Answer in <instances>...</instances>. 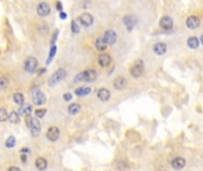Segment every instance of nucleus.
<instances>
[{
    "instance_id": "obj_1",
    "label": "nucleus",
    "mask_w": 203,
    "mask_h": 171,
    "mask_svg": "<svg viewBox=\"0 0 203 171\" xmlns=\"http://www.w3.org/2000/svg\"><path fill=\"white\" fill-rule=\"evenodd\" d=\"M26 125L30 128L31 133H32L33 137H37L39 134V132H41V123H39V120L37 118H31V117L26 118Z\"/></svg>"
},
{
    "instance_id": "obj_2",
    "label": "nucleus",
    "mask_w": 203,
    "mask_h": 171,
    "mask_svg": "<svg viewBox=\"0 0 203 171\" xmlns=\"http://www.w3.org/2000/svg\"><path fill=\"white\" fill-rule=\"evenodd\" d=\"M66 76H67V71L64 70V69H58V70L55 71L54 74H52V76L50 77L49 83H50L51 86H54V84L58 83L60 81H62Z\"/></svg>"
},
{
    "instance_id": "obj_3",
    "label": "nucleus",
    "mask_w": 203,
    "mask_h": 171,
    "mask_svg": "<svg viewBox=\"0 0 203 171\" xmlns=\"http://www.w3.org/2000/svg\"><path fill=\"white\" fill-rule=\"evenodd\" d=\"M32 101H33V103L37 105V106H41V105H44L45 103V101H47V98H45V95L43 92L41 90H37L33 93L32 95Z\"/></svg>"
},
{
    "instance_id": "obj_4",
    "label": "nucleus",
    "mask_w": 203,
    "mask_h": 171,
    "mask_svg": "<svg viewBox=\"0 0 203 171\" xmlns=\"http://www.w3.org/2000/svg\"><path fill=\"white\" fill-rule=\"evenodd\" d=\"M38 67V62L35 57H29L25 62V70L27 73H33Z\"/></svg>"
},
{
    "instance_id": "obj_5",
    "label": "nucleus",
    "mask_w": 203,
    "mask_h": 171,
    "mask_svg": "<svg viewBox=\"0 0 203 171\" xmlns=\"http://www.w3.org/2000/svg\"><path fill=\"white\" fill-rule=\"evenodd\" d=\"M122 22L125 24L126 29L128 30V31H131L136 26V24H137V18L133 17V16H125L124 19H122Z\"/></svg>"
},
{
    "instance_id": "obj_6",
    "label": "nucleus",
    "mask_w": 203,
    "mask_h": 171,
    "mask_svg": "<svg viewBox=\"0 0 203 171\" xmlns=\"http://www.w3.org/2000/svg\"><path fill=\"white\" fill-rule=\"evenodd\" d=\"M58 137H60V130L57 128V127H50L48 130V133H47V138H48L49 140H51V142H56L57 139H58Z\"/></svg>"
},
{
    "instance_id": "obj_7",
    "label": "nucleus",
    "mask_w": 203,
    "mask_h": 171,
    "mask_svg": "<svg viewBox=\"0 0 203 171\" xmlns=\"http://www.w3.org/2000/svg\"><path fill=\"white\" fill-rule=\"evenodd\" d=\"M78 20L81 22V24L82 25H84V26H90L92 24H93V22H94V19H93V16L92 14H89V13H82L81 16H80V18H78Z\"/></svg>"
},
{
    "instance_id": "obj_8",
    "label": "nucleus",
    "mask_w": 203,
    "mask_h": 171,
    "mask_svg": "<svg viewBox=\"0 0 203 171\" xmlns=\"http://www.w3.org/2000/svg\"><path fill=\"white\" fill-rule=\"evenodd\" d=\"M159 25H161V29L164 30H171L173 26V22L172 19L170 17H167V16H165V17H163L161 19V22H159Z\"/></svg>"
},
{
    "instance_id": "obj_9",
    "label": "nucleus",
    "mask_w": 203,
    "mask_h": 171,
    "mask_svg": "<svg viewBox=\"0 0 203 171\" xmlns=\"http://www.w3.org/2000/svg\"><path fill=\"white\" fill-rule=\"evenodd\" d=\"M37 13L39 14V16H42V17H45V16H48L49 13H50V6L47 4V3H41L38 7H37Z\"/></svg>"
},
{
    "instance_id": "obj_10",
    "label": "nucleus",
    "mask_w": 203,
    "mask_h": 171,
    "mask_svg": "<svg viewBox=\"0 0 203 171\" xmlns=\"http://www.w3.org/2000/svg\"><path fill=\"white\" fill-rule=\"evenodd\" d=\"M103 38H105V41L107 42V44H114L115 42H116V33L114 32L113 30H108L105 32V36H103Z\"/></svg>"
},
{
    "instance_id": "obj_11",
    "label": "nucleus",
    "mask_w": 203,
    "mask_h": 171,
    "mask_svg": "<svg viewBox=\"0 0 203 171\" xmlns=\"http://www.w3.org/2000/svg\"><path fill=\"white\" fill-rule=\"evenodd\" d=\"M186 26L191 30H195L200 26V19L195 16H190V17L186 19Z\"/></svg>"
},
{
    "instance_id": "obj_12",
    "label": "nucleus",
    "mask_w": 203,
    "mask_h": 171,
    "mask_svg": "<svg viewBox=\"0 0 203 171\" xmlns=\"http://www.w3.org/2000/svg\"><path fill=\"white\" fill-rule=\"evenodd\" d=\"M107 42L105 41V38L103 37H99V38H96L95 41V48L99 50V51H105L106 49H107Z\"/></svg>"
},
{
    "instance_id": "obj_13",
    "label": "nucleus",
    "mask_w": 203,
    "mask_h": 171,
    "mask_svg": "<svg viewBox=\"0 0 203 171\" xmlns=\"http://www.w3.org/2000/svg\"><path fill=\"white\" fill-rule=\"evenodd\" d=\"M126 86H127V80L125 77L119 76L114 80V87L116 89H124Z\"/></svg>"
},
{
    "instance_id": "obj_14",
    "label": "nucleus",
    "mask_w": 203,
    "mask_h": 171,
    "mask_svg": "<svg viewBox=\"0 0 203 171\" xmlns=\"http://www.w3.org/2000/svg\"><path fill=\"white\" fill-rule=\"evenodd\" d=\"M171 165H172L173 169H176V170H181V169H183L185 166V160L184 158H181V157H177V158H175L172 160V163H171Z\"/></svg>"
},
{
    "instance_id": "obj_15",
    "label": "nucleus",
    "mask_w": 203,
    "mask_h": 171,
    "mask_svg": "<svg viewBox=\"0 0 203 171\" xmlns=\"http://www.w3.org/2000/svg\"><path fill=\"white\" fill-rule=\"evenodd\" d=\"M97 98L101 101H108L111 98V92L107 88H101L97 92Z\"/></svg>"
},
{
    "instance_id": "obj_16",
    "label": "nucleus",
    "mask_w": 203,
    "mask_h": 171,
    "mask_svg": "<svg viewBox=\"0 0 203 171\" xmlns=\"http://www.w3.org/2000/svg\"><path fill=\"white\" fill-rule=\"evenodd\" d=\"M111 56L108 55V53H102L99 56V64L101 65V67H108V65L111 64Z\"/></svg>"
},
{
    "instance_id": "obj_17",
    "label": "nucleus",
    "mask_w": 203,
    "mask_h": 171,
    "mask_svg": "<svg viewBox=\"0 0 203 171\" xmlns=\"http://www.w3.org/2000/svg\"><path fill=\"white\" fill-rule=\"evenodd\" d=\"M153 51H155L157 55H163V53H165L166 51V44L165 43H156L155 45H153Z\"/></svg>"
},
{
    "instance_id": "obj_18",
    "label": "nucleus",
    "mask_w": 203,
    "mask_h": 171,
    "mask_svg": "<svg viewBox=\"0 0 203 171\" xmlns=\"http://www.w3.org/2000/svg\"><path fill=\"white\" fill-rule=\"evenodd\" d=\"M143 70H144L143 65H140V64L133 65L131 69V75L134 77H139L141 74H143Z\"/></svg>"
},
{
    "instance_id": "obj_19",
    "label": "nucleus",
    "mask_w": 203,
    "mask_h": 171,
    "mask_svg": "<svg viewBox=\"0 0 203 171\" xmlns=\"http://www.w3.org/2000/svg\"><path fill=\"white\" fill-rule=\"evenodd\" d=\"M84 73V81L87 82H90V81H94L96 78V73L92 69H88V70L83 71Z\"/></svg>"
},
{
    "instance_id": "obj_20",
    "label": "nucleus",
    "mask_w": 203,
    "mask_h": 171,
    "mask_svg": "<svg viewBox=\"0 0 203 171\" xmlns=\"http://www.w3.org/2000/svg\"><path fill=\"white\" fill-rule=\"evenodd\" d=\"M47 166H48V163H47V160L44 159V158L39 157V158L36 159V168L38 170H45Z\"/></svg>"
},
{
    "instance_id": "obj_21",
    "label": "nucleus",
    "mask_w": 203,
    "mask_h": 171,
    "mask_svg": "<svg viewBox=\"0 0 203 171\" xmlns=\"http://www.w3.org/2000/svg\"><path fill=\"white\" fill-rule=\"evenodd\" d=\"M32 111V107L29 103H23L19 107V114H30Z\"/></svg>"
},
{
    "instance_id": "obj_22",
    "label": "nucleus",
    "mask_w": 203,
    "mask_h": 171,
    "mask_svg": "<svg viewBox=\"0 0 203 171\" xmlns=\"http://www.w3.org/2000/svg\"><path fill=\"white\" fill-rule=\"evenodd\" d=\"M90 93V88L89 87H80L75 90V94L78 95V96H84V95H88Z\"/></svg>"
},
{
    "instance_id": "obj_23",
    "label": "nucleus",
    "mask_w": 203,
    "mask_h": 171,
    "mask_svg": "<svg viewBox=\"0 0 203 171\" xmlns=\"http://www.w3.org/2000/svg\"><path fill=\"white\" fill-rule=\"evenodd\" d=\"M198 44H200V42H198L196 37H190L188 39V47L191 48V49H197Z\"/></svg>"
},
{
    "instance_id": "obj_24",
    "label": "nucleus",
    "mask_w": 203,
    "mask_h": 171,
    "mask_svg": "<svg viewBox=\"0 0 203 171\" xmlns=\"http://www.w3.org/2000/svg\"><path fill=\"white\" fill-rule=\"evenodd\" d=\"M68 111H69L70 114L75 115V114H77V113L81 111V107H80L78 103H72V105L69 106V108H68Z\"/></svg>"
},
{
    "instance_id": "obj_25",
    "label": "nucleus",
    "mask_w": 203,
    "mask_h": 171,
    "mask_svg": "<svg viewBox=\"0 0 203 171\" xmlns=\"http://www.w3.org/2000/svg\"><path fill=\"white\" fill-rule=\"evenodd\" d=\"M8 120L11 124H18L19 123V114L17 112H11L8 114Z\"/></svg>"
},
{
    "instance_id": "obj_26",
    "label": "nucleus",
    "mask_w": 203,
    "mask_h": 171,
    "mask_svg": "<svg viewBox=\"0 0 203 171\" xmlns=\"http://www.w3.org/2000/svg\"><path fill=\"white\" fill-rule=\"evenodd\" d=\"M13 100L17 105H23L24 103V95L22 93H16L13 95Z\"/></svg>"
},
{
    "instance_id": "obj_27",
    "label": "nucleus",
    "mask_w": 203,
    "mask_h": 171,
    "mask_svg": "<svg viewBox=\"0 0 203 171\" xmlns=\"http://www.w3.org/2000/svg\"><path fill=\"white\" fill-rule=\"evenodd\" d=\"M80 20H74L72 23V30L74 33H77V32H80Z\"/></svg>"
},
{
    "instance_id": "obj_28",
    "label": "nucleus",
    "mask_w": 203,
    "mask_h": 171,
    "mask_svg": "<svg viewBox=\"0 0 203 171\" xmlns=\"http://www.w3.org/2000/svg\"><path fill=\"white\" fill-rule=\"evenodd\" d=\"M16 145V138L13 136L8 137L6 140V148H13Z\"/></svg>"
},
{
    "instance_id": "obj_29",
    "label": "nucleus",
    "mask_w": 203,
    "mask_h": 171,
    "mask_svg": "<svg viewBox=\"0 0 203 171\" xmlns=\"http://www.w3.org/2000/svg\"><path fill=\"white\" fill-rule=\"evenodd\" d=\"M56 50H57V47H56V45H52L51 50H50V55H49V58H48V61H47V64H49V63L51 62V59L54 58L55 53H56Z\"/></svg>"
},
{
    "instance_id": "obj_30",
    "label": "nucleus",
    "mask_w": 203,
    "mask_h": 171,
    "mask_svg": "<svg viewBox=\"0 0 203 171\" xmlns=\"http://www.w3.org/2000/svg\"><path fill=\"white\" fill-rule=\"evenodd\" d=\"M45 114H47V109H44V108H38V109H36L37 118H43Z\"/></svg>"
},
{
    "instance_id": "obj_31",
    "label": "nucleus",
    "mask_w": 203,
    "mask_h": 171,
    "mask_svg": "<svg viewBox=\"0 0 203 171\" xmlns=\"http://www.w3.org/2000/svg\"><path fill=\"white\" fill-rule=\"evenodd\" d=\"M7 118H8V115H7V113H6V109L2 107V108L0 109V120H1V121H5Z\"/></svg>"
},
{
    "instance_id": "obj_32",
    "label": "nucleus",
    "mask_w": 203,
    "mask_h": 171,
    "mask_svg": "<svg viewBox=\"0 0 203 171\" xmlns=\"http://www.w3.org/2000/svg\"><path fill=\"white\" fill-rule=\"evenodd\" d=\"M118 169L121 171H124L127 169V164H126V162H124V160H120V162H118Z\"/></svg>"
},
{
    "instance_id": "obj_33",
    "label": "nucleus",
    "mask_w": 203,
    "mask_h": 171,
    "mask_svg": "<svg viewBox=\"0 0 203 171\" xmlns=\"http://www.w3.org/2000/svg\"><path fill=\"white\" fill-rule=\"evenodd\" d=\"M7 84H8V81H7L6 77H1V80H0V86H1V89L6 88Z\"/></svg>"
},
{
    "instance_id": "obj_34",
    "label": "nucleus",
    "mask_w": 203,
    "mask_h": 171,
    "mask_svg": "<svg viewBox=\"0 0 203 171\" xmlns=\"http://www.w3.org/2000/svg\"><path fill=\"white\" fill-rule=\"evenodd\" d=\"M74 81L75 82H80V81H84V73H81V74H78L77 76L74 78Z\"/></svg>"
},
{
    "instance_id": "obj_35",
    "label": "nucleus",
    "mask_w": 203,
    "mask_h": 171,
    "mask_svg": "<svg viewBox=\"0 0 203 171\" xmlns=\"http://www.w3.org/2000/svg\"><path fill=\"white\" fill-rule=\"evenodd\" d=\"M64 100L66 101H69V100H72V94H69V93H67V94H64Z\"/></svg>"
},
{
    "instance_id": "obj_36",
    "label": "nucleus",
    "mask_w": 203,
    "mask_h": 171,
    "mask_svg": "<svg viewBox=\"0 0 203 171\" xmlns=\"http://www.w3.org/2000/svg\"><path fill=\"white\" fill-rule=\"evenodd\" d=\"M7 171H20V169L16 168V166H11V168H8V169H7Z\"/></svg>"
},
{
    "instance_id": "obj_37",
    "label": "nucleus",
    "mask_w": 203,
    "mask_h": 171,
    "mask_svg": "<svg viewBox=\"0 0 203 171\" xmlns=\"http://www.w3.org/2000/svg\"><path fill=\"white\" fill-rule=\"evenodd\" d=\"M20 152H22L23 154H26V153H29V152H30V150H29V148H22V151H20Z\"/></svg>"
},
{
    "instance_id": "obj_38",
    "label": "nucleus",
    "mask_w": 203,
    "mask_h": 171,
    "mask_svg": "<svg viewBox=\"0 0 203 171\" xmlns=\"http://www.w3.org/2000/svg\"><path fill=\"white\" fill-rule=\"evenodd\" d=\"M56 7H57L60 11H62V4H61V3H57V4H56Z\"/></svg>"
},
{
    "instance_id": "obj_39",
    "label": "nucleus",
    "mask_w": 203,
    "mask_h": 171,
    "mask_svg": "<svg viewBox=\"0 0 203 171\" xmlns=\"http://www.w3.org/2000/svg\"><path fill=\"white\" fill-rule=\"evenodd\" d=\"M61 18H62V19H66L67 14H66V13H63V12H61Z\"/></svg>"
},
{
    "instance_id": "obj_40",
    "label": "nucleus",
    "mask_w": 203,
    "mask_h": 171,
    "mask_svg": "<svg viewBox=\"0 0 203 171\" xmlns=\"http://www.w3.org/2000/svg\"><path fill=\"white\" fill-rule=\"evenodd\" d=\"M200 39H201V43H202V44H203V35L201 36V38H200Z\"/></svg>"
}]
</instances>
